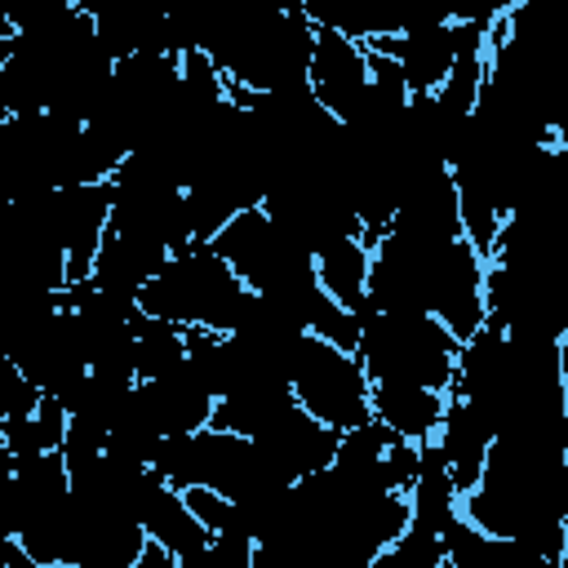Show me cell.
<instances>
[{
  "instance_id": "17",
  "label": "cell",
  "mask_w": 568,
  "mask_h": 568,
  "mask_svg": "<svg viewBox=\"0 0 568 568\" xmlns=\"http://www.w3.org/2000/svg\"><path fill=\"white\" fill-rule=\"evenodd\" d=\"M253 546L248 537H213L204 550L186 555L182 568H253Z\"/></svg>"
},
{
  "instance_id": "14",
  "label": "cell",
  "mask_w": 568,
  "mask_h": 568,
  "mask_svg": "<svg viewBox=\"0 0 568 568\" xmlns=\"http://www.w3.org/2000/svg\"><path fill=\"white\" fill-rule=\"evenodd\" d=\"M315 271H320V288L346 306L351 315H368V275H373V244L364 235H351V240H337L328 244L320 257H315Z\"/></svg>"
},
{
  "instance_id": "2",
  "label": "cell",
  "mask_w": 568,
  "mask_h": 568,
  "mask_svg": "<svg viewBox=\"0 0 568 568\" xmlns=\"http://www.w3.org/2000/svg\"><path fill=\"white\" fill-rule=\"evenodd\" d=\"M359 364L368 382H417L430 390H453L462 342L435 315H386L368 311L359 333Z\"/></svg>"
},
{
  "instance_id": "16",
  "label": "cell",
  "mask_w": 568,
  "mask_h": 568,
  "mask_svg": "<svg viewBox=\"0 0 568 568\" xmlns=\"http://www.w3.org/2000/svg\"><path fill=\"white\" fill-rule=\"evenodd\" d=\"M133 351H138V377L142 382L169 377L186 364V328L164 324V320L142 311L138 324H133Z\"/></svg>"
},
{
  "instance_id": "4",
  "label": "cell",
  "mask_w": 568,
  "mask_h": 568,
  "mask_svg": "<svg viewBox=\"0 0 568 568\" xmlns=\"http://www.w3.org/2000/svg\"><path fill=\"white\" fill-rule=\"evenodd\" d=\"M426 311L466 346L488 328V262L462 240H439L426 262Z\"/></svg>"
},
{
  "instance_id": "3",
  "label": "cell",
  "mask_w": 568,
  "mask_h": 568,
  "mask_svg": "<svg viewBox=\"0 0 568 568\" xmlns=\"http://www.w3.org/2000/svg\"><path fill=\"white\" fill-rule=\"evenodd\" d=\"M297 408H306L315 422L333 426L337 435L359 430L373 422V382L359 364V355L306 333L288 373Z\"/></svg>"
},
{
  "instance_id": "9",
  "label": "cell",
  "mask_w": 568,
  "mask_h": 568,
  "mask_svg": "<svg viewBox=\"0 0 568 568\" xmlns=\"http://www.w3.org/2000/svg\"><path fill=\"white\" fill-rule=\"evenodd\" d=\"M138 519L146 528V541L164 546L178 559H186V555H195V550H204L213 541L209 528L191 515L186 497L173 484H164L155 470H146L142 488H138Z\"/></svg>"
},
{
  "instance_id": "15",
  "label": "cell",
  "mask_w": 568,
  "mask_h": 568,
  "mask_svg": "<svg viewBox=\"0 0 568 568\" xmlns=\"http://www.w3.org/2000/svg\"><path fill=\"white\" fill-rule=\"evenodd\" d=\"M67 426L71 413L58 395H44L36 413L18 417V422H0V448L9 457H40V453H62L67 444Z\"/></svg>"
},
{
  "instance_id": "7",
  "label": "cell",
  "mask_w": 568,
  "mask_h": 568,
  "mask_svg": "<svg viewBox=\"0 0 568 568\" xmlns=\"http://www.w3.org/2000/svg\"><path fill=\"white\" fill-rule=\"evenodd\" d=\"M257 444H262L266 457L284 470V479L297 484V479H311V475H320V470H328V466L337 462L342 435H337L333 426L315 422L306 408L293 404V408L280 417V426H275L271 435H262Z\"/></svg>"
},
{
  "instance_id": "5",
  "label": "cell",
  "mask_w": 568,
  "mask_h": 568,
  "mask_svg": "<svg viewBox=\"0 0 568 568\" xmlns=\"http://www.w3.org/2000/svg\"><path fill=\"white\" fill-rule=\"evenodd\" d=\"M368 49L351 36H342L337 27H324L315 22V49H311V71H306V84L311 93L320 98V106L342 124L351 129L364 111V98H368Z\"/></svg>"
},
{
  "instance_id": "10",
  "label": "cell",
  "mask_w": 568,
  "mask_h": 568,
  "mask_svg": "<svg viewBox=\"0 0 568 568\" xmlns=\"http://www.w3.org/2000/svg\"><path fill=\"white\" fill-rule=\"evenodd\" d=\"M390 231L413 235V240H462L466 231H462V204H457L453 173H448V169L422 173V178L404 191Z\"/></svg>"
},
{
  "instance_id": "18",
  "label": "cell",
  "mask_w": 568,
  "mask_h": 568,
  "mask_svg": "<svg viewBox=\"0 0 568 568\" xmlns=\"http://www.w3.org/2000/svg\"><path fill=\"white\" fill-rule=\"evenodd\" d=\"M253 568H302V559L275 541H257L253 546Z\"/></svg>"
},
{
  "instance_id": "8",
  "label": "cell",
  "mask_w": 568,
  "mask_h": 568,
  "mask_svg": "<svg viewBox=\"0 0 568 568\" xmlns=\"http://www.w3.org/2000/svg\"><path fill=\"white\" fill-rule=\"evenodd\" d=\"M453 395L417 386V382H373V417L404 444H435L444 417H448Z\"/></svg>"
},
{
  "instance_id": "1",
  "label": "cell",
  "mask_w": 568,
  "mask_h": 568,
  "mask_svg": "<svg viewBox=\"0 0 568 568\" xmlns=\"http://www.w3.org/2000/svg\"><path fill=\"white\" fill-rule=\"evenodd\" d=\"M248 302H253V293L217 257L213 244H191V248L173 253L169 266L138 297V306L164 324L213 328V333H235Z\"/></svg>"
},
{
  "instance_id": "19",
  "label": "cell",
  "mask_w": 568,
  "mask_h": 568,
  "mask_svg": "<svg viewBox=\"0 0 568 568\" xmlns=\"http://www.w3.org/2000/svg\"><path fill=\"white\" fill-rule=\"evenodd\" d=\"M559 568H568V537H564V555H559Z\"/></svg>"
},
{
  "instance_id": "6",
  "label": "cell",
  "mask_w": 568,
  "mask_h": 568,
  "mask_svg": "<svg viewBox=\"0 0 568 568\" xmlns=\"http://www.w3.org/2000/svg\"><path fill=\"white\" fill-rule=\"evenodd\" d=\"M53 231L67 253V288L93 280V262L102 253V240L111 231V209H115V186L93 182V186H67L53 191Z\"/></svg>"
},
{
  "instance_id": "11",
  "label": "cell",
  "mask_w": 568,
  "mask_h": 568,
  "mask_svg": "<svg viewBox=\"0 0 568 568\" xmlns=\"http://www.w3.org/2000/svg\"><path fill=\"white\" fill-rule=\"evenodd\" d=\"M169 248L164 244H151L142 235H124V231H106L102 240V253L93 262V288L111 293V297H124V302H138L142 288L169 266Z\"/></svg>"
},
{
  "instance_id": "13",
  "label": "cell",
  "mask_w": 568,
  "mask_h": 568,
  "mask_svg": "<svg viewBox=\"0 0 568 568\" xmlns=\"http://www.w3.org/2000/svg\"><path fill=\"white\" fill-rule=\"evenodd\" d=\"M293 386L288 382H257L244 390H231L213 408V430L240 435V439H262L280 426V417L293 408Z\"/></svg>"
},
{
  "instance_id": "12",
  "label": "cell",
  "mask_w": 568,
  "mask_h": 568,
  "mask_svg": "<svg viewBox=\"0 0 568 568\" xmlns=\"http://www.w3.org/2000/svg\"><path fill=\"white\" fill-rule=\"evenodd\" d=\"M435 448H439V457L448 466L453 488L466 497L484 479V466H488V453H493V426L470 404L453 399L448 404V417H444V426L435 435Z\"/></svg>"
}]
</instances>
